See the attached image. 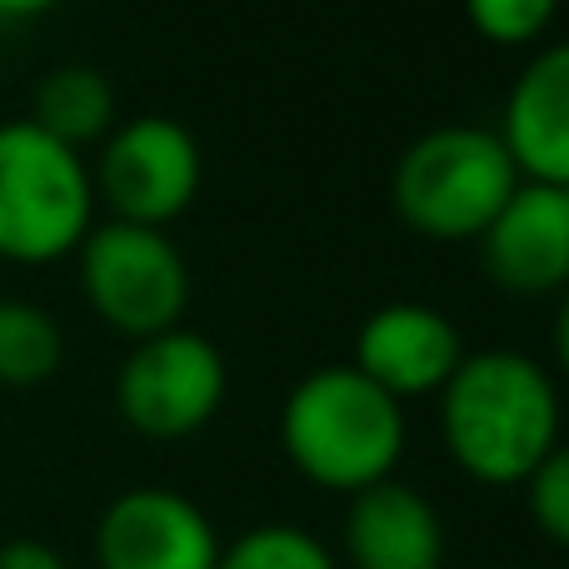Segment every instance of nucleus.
Instances as JSON below:
<instances>
[{
	"label": "nucleus",
	"instance_id": "f257e3e1",
	"mask_svg": "<svg viewBox=\"0 0 569 569\" xmlns=\"http://www.w3.org/2000/svg\"><path fill=\"white\" fill-rule=\"evenodd\" d=\"M435 400L450 465L490 490H520L565 440L560 385L525 350H465Z\"/></svg>",
	"mask_w": 569,
	"mask_h": 569
},
{
	"label": "nucleus",
	"instance_id": "f03ea898",
	"mask_svg": "<svg viewBox=\"0 0 569 569\" xmlns=\"http://www.w3.org/2000/svg\"><path fill=\"white\" fill-rule=\"evenodd\" d=\"M405 405L355 365H320L295 380L280 405L284 460L325 495L350 500L365 485L390 480L405 460Z\"/></svg>",
	"mask_w": 569,
	"mask_h": 569
},
{
	"label": "nucleus",
	"instance_id": "7ed1b4c3",
	"mask_svg": "<svg viewBox=\"0 0 569 569\" xmlns=\"http://www.w3.org/2000/svg\"><path fill=\"white\" fill-rule=\"evenodd\" d=\"M100 220L86 150L56 140L30 116L0 120V260L60 266Z\"/></svg>",
	"mask_w": 569,
	"mask_h": 569
},
{
	"label": "nucleus",
	"instance_id": "20e7f679",
	"mask_svg": "<svg viewBox=\"0 0 569 569\" xmlns=\"http://www.w3.org/2000/svg\"><path fill=\"white\" fill-rule=\"evenodd\" d=\"M515 186L520 170L490 126H435L395 160L390 200L415 236L435 246H465L485 236Z\"/></svg>",
	"mask_w": 569,
	"mask_h": 569
},
{
	"label": "nucleus",
	"instance_id": "39448f33",
	"mask_svg": "<svg viewBox=\"0 0 569 569\" xmlns=\"http://www.w3.org/2000/svg\"><path fill=\"white\" fill-rule=\"evenodd\" d=\"M80 295L90 315L126 340H146L186 320L190 266L170 230L136 220H96L76 256Z\"/></svg>",
	"mask_w": 569,
	"mask_h": 569
},
{
	"label": "nucleus",
	"instance_id": "423d86ee",
	"mask_svg": "<svg viewBox=\"0 0 569 569\" xmlns=\"http://www.w3.org/2000/svg\"><path fill=\"white\" fill-rule=\"evenodd\" d=\"M230 395V365L210 335L170 325L160 335L130 340L116 375V410L140 440L176 445L200 435Z\"/></svg>",
	"mask_w": 569,
	"mask_h": 569
},
{
	"label": "nucleus",
	"instance_id": "0eeeda50",
	"mask_svg": "<svg viewBox=\"0 0 569 569\" xmlns=\"http://www.w3.org/2000/svg\"><path fill=\"white\" fill-rule=\"evenodd\" d=\"M90 176H96V200L110 210V220L166 230L196 206L206 156L190 126H180L176 116H130L116 120L110 136L100 140Z\"/></svg>",
	"mask_w": 569,
	"mask_h": 569
},
{
	"label": "nucleus",
	"instance_id": "6e6552de",
	"mask_svg": "<svg viewBox=\"0 0 569 569\" xmlns=\"http://www.w3.org/2000/svg\"><path fill=\"white\" fill-rule=\"evenodd\" d=\"M220 545L216 520L170 485H136L96 520L100 569H216Z\"/></svg>",
	"mask_w": 569,
	"mask_h": 569
},
{
	"label": "nucleus",
	"instance_id": "1a4fd4ad",
	"mask_svg": "<svg viewBox=\"0 0 569 569\" xmlns=\"http://www.w3.org/2000/svg\"><path fill=\"white\" fill-rule=\"evenodd\" d=\"M475 246L485 276L505 295H560L569 284V186L520 180Z\"/></svg>",
	"mask_w": 569,
	"mask_h": 569
},
{
	"label": "nucleus",
	"instance_id": "9d476101",
	"mask_svg": "<svg viewBox=\"0 0 569 569\" xmlns=\"http://www.w3.org/2000/svg\"><path fill=\"white\" fill-rule=\"evenodd\" d=\"M465 360L460 325L425 300H390L365 315L355 330V370L370 375L400 405L440 395L455 365Z\"/></svg>",
	"mask_w": 569,
	"mask_h": 569
},
{
	"label": "nucleus",
	"instance_id": "9b49d317",
	"mask_svg": "<svg viewBox=\"0 0 569 569\" xmlns=\"http://www.w3.org/2000/svg\"><path fill=\"white\" fill-rule=\"evenodd\" d=\"M340 550L345 569H445L450 535L430 495L390 475L350 495Z\"/></svg>",
	"mask_w": 569,
	"mask_h": 569
},
{
	"label": "nucleus",
	"instance_id": "f8f14e48",
	"mask_svg": "<svg viewBox=\"0 0 569 569\" xmlns=\"http://www.w3.org/2000/svg\"><path fill=\"white\" fill-rule=\"evenodd\" d=\"M495 136L520 180L569 186V40H550L520 66Z\"/></svg>",
	"mask_w": 569,
	"mask_h": 569
},
{
	"label": "nucleus",
	"instance_id": "ddd939ff",
	"mask_svg": "<svg viewBox=\"0 0 569 569\" xmlns=\"http://www.w3.org/2000/svg\"><path fill=\"white\" fill-rule=\"evenodd\" d=\"M30 120L50 130L56 140L76 150H90L110 136L116 126V86L100 76L96 66H60L40 76L36 100H30Z\"/></svg>",
	"mask_w": 569,
	"mask_h": 569
},
{
	"label": "nucleus",
	"instance_id": "4468645a",
	"mask_svg": "<svg viewBox=\"0 0 569 569\" xmlns=\"http://www.w3.org/2000/svg\"><path fill=\"white\" fill-rule=\"evenodd\" d=\"M66 360V335L50 310L36 300L0 295V385L6 390H36Z\"/></svg>",
	"mask_w": 569,
	"mask_h": 569
},
{
	"label": "nucleus",
	"instance_id": "2eb2a0df",
	"mask_svg": "<svg viewBox=\"0 0 569 569\" xmlns=\"http://www.w3.org/2000/svg\"><path fill=\"white\" fill-rule=\"evenodd\" d=\"M216 569H340V560L320 535L290 520H266L240 530L230 545H220Z\"/></svg>",
	"mask_w": 569,
	"mask_h": 569
},
{
	"label": "nucleus",
	"instance_id": "dca6fc26",
	"mask_svg": "<svg viewBox=\"0 0 569 569\" xmlns=\"http://www.w3.org/2000/svg\"><path fill=\"white\" fill-rule=\"evenodd\" d=\"M560 0H465V20L490 46H535L550 36Z\"/></svg>",
	"mask_w": 569,
	"mask_h": 569
},
{
	"label": "nucleus",
	"instance_id": "f3484780",
	"mask_svg": "<svg viewBox=\"0 0 569 569\" xmlns=\"http://www.w3.org/2000/svg\"><path fill=\"white\" fill-rule=\"evenodd\" d=\"M520 490H525V505H530L535 530L550 545L569 550V440H560L545 455L540 470H535Z\"/></svg>",
	"mask_w": 569,
	"mask_h": 569
},
{
	"label": "nucleus",
	"instance_id": "a211bd4d",
	"mask_svg": "<svg viewBox=\"0 0 569 569\" xmlns=\"http://www.w3.org/2000/svg\"><path fill=\"white\" fill-rule=\"evenodd\" d=\"M0 569H70V565L46 540H6L0 545Z\"/></svg>",
	"mask_w": 569,
	"mask_h": 569
},
{
	"label": "nucleus",
	"instance_id": "6ab92c4d",
	"mask_svg": "<svg viewBox=\"0 0 569 569\" xmlns=\"http://www.w3.org/2000/svg\"><path fill=\"white\" fill-rule=\"evenodd\" d=\"M550 350H555V365L569 380V284L555 295V325H550Z\"/></svg>",
	"mask_w": 569,
	"mask_h": 569
},
{
	"label": "nucleus",
	"instance_id": "aec40b11",
	"mask_svg": "<svg viewBox=\"0 0 569 569\" xmlns=\"http://www.w3.org/2000/svg\"><path fill=\"white\" fill-rule=\"evenodd\" d=\"M56 6L60 0H0V20H40Z\"/></svg>",
	"mask_w": 569,
	"mask_h": 569
}]
</instances>
